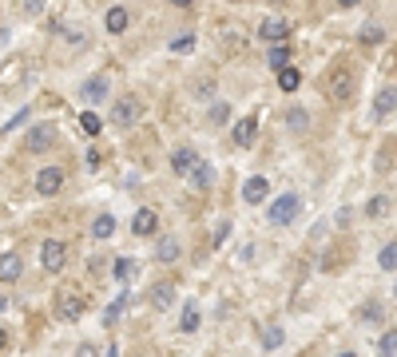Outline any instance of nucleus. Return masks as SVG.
<instances>
[{
    "mask_svg": "<svg viewBox=\"0 0 397 357\" xmlns=\"http://www.w3.org/2000/svg\"><path fill=\"white\" fill-rule=\"evenodd\" d=\"M298 214H302V195H298V191H286V195L270 198V207H266L270 226H290Z\"/></svg>",
    "mask_w": 397,
    "mask_h": 357,
    "instance_id": "nucleus-1",
    "label": "nucleus"
},
{
    "mask_svg": "<svg viewBox=\"0 0 397 357\" xmlns=\"http://www.w3.org/2000/svg\"><path fill=\"white\" fill-rule=\"evenodd\" d=\"M139 115H143V99L131 96V92H124V96L112 99V115H108V124H115V127H136Z\"/></svg>",
    "mask_w": 397,
    "mask_h": 357,
    "instance_id": "nucleus-2",
    "label": "nucleus"
},
{
    "mask_svg": "<svg viewBox=\"0 0 397 357\" xmlns=\"http://www.w3.org/2000/svg\"><path fill=\"white\" fill-rule=\"evenodd\" d=\"M87 309V298L80 286H60V294H56V314H60V321H80Z\"/></svg>",
    "mask_w": 397,
    "mask_h": 357,
    "instance_id": "nucleus-3",
    "label": "nucleus"
},
{
    "mask_svg": "<svg viewBox=\"0 0 397 357\" xmlns=\"http://www.w3.org/2000/svg\"><path fill=\"white\" fill-rule=\"evenodd\" d=\"M354 87H358V80H354V72H349V68H342V64H338V68H330V72H326V96H330V99L346 103V99L354 96Z\"/></svg>",
    "mask_w": 397,
    "mask_h": 357,
    "instance_id": "nucleus-4",
    "label": "nucleus"
},
{
    "mask_svg": "<svg viewBox=\"0 0 397 357\" xmlns=\"http://www.w3.org/2000/svg\"><path fill=\"white\" fill-rule=\"evenodd\" d=\"M40 266H44V274H60L68 266V247L56 238H44L40 242Z\"/></svg>",
    "mask_w": 397,
    "mask_h": 357,
    "instance_id": "nucleus-5",
    "label": "nucleus"
},
{
    "mask_svg": "<svg viewBox=\"0 0 397 357\" xmlns=\"http://www.w3.org/2000/svg\"><path fill=\"white\" fill-rule=\"evenodd\" d=\"M243 203H247V207L270 203V179H266V175H250L247 183H243Z\"/></svg>",
    "mask_w": 397,
    "mask_h": 357,
    "instance_id": "nucleus-6",
    "label": "nucleus"
},
{
    "mask_svg": "<svg viewBox=\"0 0 397 357\" xmlns=\"http://www.w3.org/2000/svg\"><path fill=\"white\" fill-rule=\"evenodd\" d=\"M36 191L44 198H56L64 191V167H56V163H52V167H40L36 171Z\"/></svg>",
    "mask_w": 397,
    "mask_h": 357,
    "instance_id": "nucleus-7",
    "label": "nucleus"
},
{
    "mask_svg": "<svg viewBox=\"0 0 397 357\" xmlns=\"http://www.w3.org/2000/svg\"><path fill=\"white\" fill-rule=\"evenodd\" d=\"M52 143H56V127L52 124H32L24 136V151H32V155H40V151H48Z\"/></svg>",
    "mask_w": 397,
    "mask_h": 357,
    "instance_id": "nucleus-8",
    "label": "nucleus"
},
{
    "mask_svg": "<svg viewBox=\"0 0 397 357\" xmlns=\"http://www.w3.org/2000/svg\"><path fill=\"white\" fill-rule=\"evenodd\" d=\"M290 32H294V24L290 20H282V16H266L259 24V36L266 40V44H286L290 40Z\"/></svg>",
    "mask_w": 397,
    "mask_h": 357,
    "instance_id": "nucleus-9",
    "label": "nucleus"
},
{
    "mask_svg": "<svg viewBox=\"0 0 397 357\" xmlns=\"http://www.w3.org/2000/svg\"><path fill=\"white\" fill-rule=\"evenodd\" d=\"M198 163H203V155H198L195 147H175L171 151V171L179 175V179H191Z\"/></svg>",
    "mask_w": 397,
    "mask_h": 357,
    "instance_id": "nucleus-10",
    "label": "nucleus"
},
{
    "mask_svg": "<svg viewBox=\"0 0 397 357\" xmlns=\"http://www.w3.org/2000/svg\"><path fill=\"white\" fill-rule=\"evenodd\" d=\"M80 99L92 103V108H96V103H108V99H112V84H108L103 75H92V80L80 84Z\"/></svg>",
    "mask_w": 397,
    "mask_h": 357,
    "instance_id": "nucleus-11",
    "label": "nucleus"
},
{
    "mask_svg": "<svg viewBox=\"0 0 397 357\" xmlns=\"http://www.w3.org/2000/svg\"><path fill=\"white\" fill-rule=\"evenodd\" d=\"M397 111V87L389 84V87H382V92H377V96H373V124H382L385 115H394Z\"/></svg>",
    "mask_w": 397,
    "mask_h": 357,
    "instance_id": "nucleus-12",
    "label": "nucleus"
},
{
    "mask_svg": "<svg viewBox=\"0 0 397 357\" xmlns=\"http://www.w3.org/2000/svg\"><path fill=\"white\" fill-rule=\"evenodd\" d=\"M131 234H136V238H151V234H159V214H155L151 207L136 210V219H131Z\"/></svg>",
    "mask_w": 397,
    "mask_h": 357,
    "instance_id": "nucleus-13",
    "label": "nucleus"
},
{
    "mask_svg": "<svg viewBox=\"0 0 397 357\" xmlns=\"http://www.w3.org/2000/svg\"><path fill=\"white\" fill-rule=\"evenodd\" d=\"M151 306L159 314H171L175 309V282H155L151 286Z\"/></svg>",
    "mask_w": 397,
    "mask_h": 357,
    "instance_id": "nucleus-14",
    "label": "nucleus"
},
{
    "mask_svg": "<svg viewBox=\"0 0 397 357\" xmlns=\"http://www.w3.org/2000/svg\"><path fill=\"white\" fill-rule=\"evenodd\" d=\"M127 24H131V16H127V8H124V4H112V8L103 13V28H108L112 36H124V32H127Z\"/></svg>",
    "mask_w": 397,
    "mask_h": 357,
    "instance_id": "nucleus-15",
    "label": "nucleus"
},
{
    "mask_svg": "<svg viewBox=\"0 0 397 357\" xmlns=\"http://www.w3.org/2000/svg\"><path fill=\"white\" fill-rule=\"evenodd\" d=\"M254 139H259V119H254V115H243L235 124V147H254Z\"/></svg>",
    "mask_w": 397,
    "mask_h": 357,
    "instance_id": "nucleus-16",
    "label": "nucleus"
},
{
    "mask_svg": "<svg viewBox=\"0 0 397 357\" xmlns=\"http://www.w3.org/2000/svg\"><path fill=\"white\" fill-rule=\"evenodd\" d=\"M179 254H183V247H179V238H175V234H163L159 242H155V262H163V266L179 262Z\"/></svg>",
    "mask_w": 397,
    "mask_h": 357,
    "instance_id": "nucleus-17",
    "label": "nucleus"
},
{
    "mask_svg": "<svg viewBox=\"0 0 397 357\" xmlns=\"http://www.w3.org/2000/svg\"><path fill=\"white\" fill-rule=\"evenodd\" d=\"M20 270H24L20 254H16V250H4V254H0V282H8V286H13L16 278H20Z\"/></svg>",
    "mask_w": 397,
    "mask_h": 357,
    "instance_id": "nucleus-18",
    "label": "nucleus"
},
{
    "mask_svg": "<svg viewBox=\"0 0 397 357\" xmlns=\"http://www.w3.org/2000/svg\"><path fill=\"white\" fill-rule=\"evenodd\" d=\"M198 326H203V306L198 302H183V309H179V330L195 333Z\"/></svg>",
    "mask_w": 397,
    "mask_h": 357,
    "instance_id": "nucleus-19",
    "label": "nucleus"
},
{
    "mask_svg": "<svg viewBox=\"0 0 397 357\" xmlns=\"http://www.w3.org/2000/svg\"><path fill=\"white\" fill-rule=\"evenodd\" d=\"M115 226H120L115 214H96V219H92V238H96V242H108L115 234Z\"/></svg>",
    "mask_w": 397,
    "mask_h": 357,
    "instance_id": "nucleus-20",
    "label": "nucleus"
},
{
    "mask_svg": "<svg viewBox=\"0 0 397 357\" xmlns=\"http://www.w3.org/2000/svg\"><path fill=\"white\" fill-rule=\"evenodd\" d=\"M266 68H274V72L290 68V48H286V44H270V52H266Z\"/></svg>",
    "mask_w": 397,
    "mask_h": 357,
    "instance_id": "nucleus-21",
    "label": "nucleus"
},
{
    "mask_svg": "<svg viewBox=\"0 0 397 357\" xmlns=\"http://www.w3.org/2000/svg\"><path fill=\"white\" fill-rule=\"evenodd\" d=\"M358 321H366V326H377V321H385L382 302H361V306H358Z\"/></svg>",
    "mask_w": 397,
    "mask_h": 357,
    "instance_id": "nucleus-22",
    "label": "nucleus"
},
{
    "mask_svg": "<svg viewBox=\"0 0 397 357\" xmlns=\"http://www.w3.org/2000/svg\"><path fill=\"white\" fill-rule=\"evenodd\" d=\"M286 127H290V131H306V127H310V111L306 108H286Z\"/></svg>",
    "mask_w": 397,
    "mask_h": 357,
    "instance_id": "nucleus-23",
    "label": "nucleus"
},
{
    "mask_svg": "<svg viewBox=\"0 0 397 357\" xmlns=\"http://www.w3.org/2000/svg\"><path fill=\"white\" fill-rule=\"evenodd\" d=\"M211 179H215V171H211V163L203 159L195 167V175H191V191H207V187H211Z\"/></svg>",
    "mask_w": 397,
    "mask_h": 357,
    "instance_id": "nucleus-24",
    "label": "nucleus"
},
{
    "mask_svg": "<svg viewBox=\"0 0 397 357\" xmlns=\"http://www.w3.org/2000/svg\"><path fill=\"white\" fill-rule=\"evenodd\" d=\"M377 266H382L385 274H397V242H385V247L377 250Z\"/></svg>",
    "mask_w": 397,
    "mask_h": 357,
    "instance_id": "nucleus-25",
    "label": "nucleus"
},
{
    "mask_svg": "<svg viewBox=\"0 0 397 357\" xmlns=\"http://www.w3.org/2000/svg\"><path fill=\"white\" fill-rule=\"evenodd\" d=\"M136 274H139V262H136V258H115V282L127 286Z\"/></svg>",
    "mask_w": 397,
    "mask_h": 357,
    "instance_id": "nucleus-26",
    "label": "nucleus"
},
{
    "mask_svg": "<svg viewBox=\"0 0 397 357\" xmlns=\"http://www.w3.org/2000/svg\"><path fill=\"white\" fill-rule=\"evenodd\" d=\"M282 342H286V330H282V326H266V330H262V349H266V354H270V349H278Z\"/></svg>",
    "mask_w": 397,
    "mask_h": 357,
    "instance_id": "nucleus-27",
    "label": "nucleus"
},
{
    "mask_svg": "<svg viewBox=\"0 0 397 357\" xmlns=\"http://www.w3.org/2000/svg\"><path fill=\"white\" fill-rule=\"evenodd\" d=\"M80 127H84V136H99V131H103L99 111H80Z\"/></svg>",
    "mask_w": 397,
    "mask_h": 357,
    "instance_id": "nucleus-28",
    "label": "nucleus"
},
{
    "mask_svg": "<svg viewBox=\"0 0 397 357\" xmlns=\"http://www.w3.org/2000/svg\"><path fill=\"white\" fill-rule=\"evenodd\" d=\"M377 357H397V330H385L377 337Z\"/></svg>",
    "mask_w": 397,
    "mask_h": 357,
    "instance_id": "nucleus-29",
    "label": "nucleus"
},
{
    "mask_svg": "<svg viewBox=\"0 0 397 357\" xmlns=\"http://www.w3.org/2000/svg\"><path fill=\"white\" fill-rule=\"evenodd\" d=\"M298 84H302V72H298V68H282V72H278V87H282V92H298Z\"/></svg>",
    "mask_w": 397,
    "mask_h": 357,
    "instance_id": "nucleus-30",
    "label": "nucleus"
},
{
    "mask_svg": "<svg viewBox=\"0 0 397 357\" xmlns=\"http://www.w3.org/2000/svg\"><path fill=\"white\" fill-rule=\"evenodd\" d=\"M385 210H389V198H385V195H373L370 203H366V219H385Z\"/></svg>",
    "mask_w": 397,
    "mask_h": 357,
    "instance_id": "nucleus-31",
    "label": "nucleus"
},
{
    "mask_svg": "<svg viewBox=\"0 0 397 357\" xmlns=\"http://www.w3.org/2000/svg\"><path fill=\"white\" fill-rule=\"evenodd\" d=\"M207 119H211L215 127H219V124H226V119H231V108H226L223 99H219V103H211V111H207Z\"/></svg>",
    "mask_w": 397,
    "mask_h": 357,
    "instance_id": "nucleus-32",
    "label": "nucleus"
},
{
    "mask_svg": "<svg viewBox=\"0 0 397 357\" xmlns=\"http://www.w3.org/2000/svg\"><path fill=\"white\" fill-rule=\"evenodd\" d=\"M124 306H127V294H124V298H115L112 306L103 309V326H115V321H120V309H124Z\"/></svg>",
    "mask_w": 397,
    "mask_h": 357,
    "instance_id": "nucleus-33",
    "label": "nucleus"
},
{
    "mask_svg": "<svg viewBox=\"0 0 397 357\" xmlns=\"http://www.w3.org/2000/svg\"><path fill=\"white\" fill-rule=\"evenodd\" d=\"M171 52H179V56H187V52H195V36L191 32H183V36L171 40Z\"/></svg>",
    "mask_w": 397,
    "mask_h": 357,
    "instance_id": "nucleus-34",
    "label": "nucleus"
},
{
    "mask_svg": "<svg viewBox=\"0 0 397 357\" xmlns=\"http://www.w3.org/2000/svg\"><path fill=\"white\" fill-rule=\"evenodd\" d=\"M382 36H385V32L377 24H366V28H361V44H377Z\"/></svg>",
    "mask_w": 397,
    "mask_h": 357,
    "instance_id": "nucleus-35",
    "label": "nucleus"
},
{
    "mask_svg": "<svg viewBox=\"0 0 397 357\" xmlns=\"http://www.w3.org/2000/svg\"><path fill=\"white\" fill-rule=\"evenodd\" d=\"M28 119V108H20L16 111V115H8V119H4V136H8V131H13V127H20Z\"/></svg>",
    "mask_w": 397,
    "mask_h": 357,
    "instance_id": "nucleus-36",
    "label": "nucleus"
},
{
    "mask_svg": "<svg viewBox=\"0 0 397 357\" xmlns=\"http://www.w3.org/2000/svg\"><path fill=\"white\" fill-rule=\"evenodd\" d=\"M72 357H99V349H96L92 342H80V345H75V354H72Z\"/></svg>",
    "mask_w": 397,
    "mask_h": 357,
    "instance_id": "nucleus-37",
    "label": "nucleus"
},
{
    "mask_svg": "<svg viewBox=\"0 0 397 357\" xmlns=\"http://www.w3.org/2000/svg\"><path fill=\"white\" fill-rule=\"evenodd\" d=\"M44 4H48V0H24V13L28 16H40V13H44Z\"/></svg>",
    "mask_w": 397,
    "mask_h": 357,
    "instance_id": "nucleus-38",
    "label": "nucleus"
},
{
    "mask_svg": "<svg viewBox=\"0 0 397 357\" xmlns=\"http://www.w3.org/2000/svg\"><path fill=\"white\" fill-rule=\"evenodd\" d=\"M226 234H231V222H219V231H215V247H223Z\"/></svg>",
    "mask_w": 397,
    "mask_h": 357,
    "instance_id": "nucleus-39",
    "label": "nucleus"
},
{
    "mask_svg": "<svg viewBox=\"0 0 397 357\" xmlns=\"http://www.w3.org/2000/svg\"><path fill=\"white\" fill-rule=\"evenodd\" d=\"M215 96V84H198V99H211Z\"/></svg>",
    "mask_w": 397,
    "mask_h": 357,
    "instance_id": "nucleus-40",
    "label": "nucleus"
},
{
    "mask_svg": "<svg viewBox=\"0 0 397 357\" xmlns=\"http://www.w3.org/2000/svg\"><path fill=\"white\" fill-rule=\"evenodd\" d=\"M175 8H191V4H195V0H171Z\"/></svg>",
    "mask_w": 397,
    "mask_h": 357,
    "instance_id": "nucleus-41",
    "label": "nucleus"
},
{
    "mask_svg": "<svg viewBox=\"0 0 397 357\" xmlns=\"http://www.w3.org/2000/svg\"><path fill=\"white\" fill-rule=\"evenodd\" d=\"M103 357H120V349H115V345H108V349H103Z\"/></svg>",
    "mask_w": 397,
    "mask_h": 357,
    "instance_id": "nucleus-42",
    "label": "nucleus"
},
{
    "mask_svg": "<svg viewBox=\"0 0 397 357\" xmlns=\"http://www.w3.org/2000/svg\"><path fill=\"white\" fill-rule=\"evenodd\" d=\"M334 357H358V354H354V349H338Z\"/></svg>",
    "mask_w": 397,
    "mask_h": 357,
    "instance_id": "nucleus-43",
    "label": "nucleus"
},
{
    "mask_svg": "<svg viewBox=\"0 0 397 357\" xmlns=\"http://www.w3.org/2000/svg\"><path fill=\"white\" fill-rule=\"evenodd\" d=\"M338 4H342V8H354V4H361V0H338Z\"/></svg>",
    "mask_w": 397,
    "mask_h": 357,
    "instance_id": "nucleus-44",
    "label": "nucleus"
},
{
    "mask_svg": "<svg viewBox=\"0 0 397 357\" xmlns=\"http://www.w3.org/2000/svg\"><path fill=\"white\" fill-rule=\"evenodd\" d=\"M266 4H282V0H266Z\"/></svg>",
    "mask_w": 397,
    "mask_h": 357,
    "instance_id": "nucleus-45",
    "label": "nucleus"
},
{
    "mask_svg": "<svg viewBox=\"0 0 397 357\" xmlns=\"http://www.w3.org/2000/svg\"><path fill=\"white\" fill-rule=\"evenodd\" d=\"M394 298H397V282H394Z\"/></svg>",
    "mask_w": 397,
    "mask_h": 357,
    "instance_id": "nucleus-46",
    "label": "nucleus"
}]
</instances>
